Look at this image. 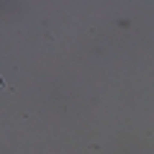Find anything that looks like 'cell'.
<instances>
[{"mask_svg":"<svg viewBox=\"0 0 154 154\" xmlns=\"http://www.w3.org/2000/svg\"><path fill=\"white\" fill-rule=\"evenodd\" d=\"M0 90H5V82H3V77H0Z\"/></svg>","mask_w":154,"mask_h":154,"instance_id":"1","label":"cell"}]
</instances>
